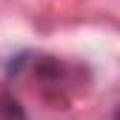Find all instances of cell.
<instances>
[{
  "label": "cell",
  "mask_w": 120,
  "mask_h": 120,
  "mask_svg": "<svg viewBox=\"0 0 120 120\" xmlns=\"http://www.w3.org/2000/svg\"><path fill=\"white\" fill-rule=\"evenodd\" d=\"M0 114H3V120H26L17 100H11L9 94H0Z\"/></svg>",
  "instance_id": "6da1fadb"
},
{
  "label": "cell",
  "mask_w": 120,
  "mask_h": 120,
  "mask_svg": "<svg viewBox=\"0 0 120 120\" xmlns=\"http://www.w3.org/2000/svg\"><path fill=\"white\" fill-rule=\"evenodd\" d=\"M114 120H120V109H117V114H114Z\"/></svg>",
  "instance_id": "7a4b0ae2"
}]
</instances>
